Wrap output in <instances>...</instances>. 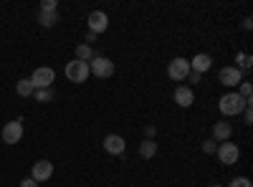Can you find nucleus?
I'll return each mask as SVG.
<instances>
[{"label": "nucleus", "instance_id": "19", "mask_svg": "<svg viewBox=\"0 0 253 187\" xmlns=\"http://www.w3.org/2000/svg\"><path fill=\"white\" fill-rule=\"evenodd\" d=\"M33 96H36V101H41V104H48V101H53V89H36Z\"/></svg>", "mask_w": 253, "mask_h": 187}, {"label": "nucleus", "instance_id": "27", "mask_svg": "<svg viewBox=\"0 0 253 187\" xmlns=\"http://www.w3.org/2000/svg\"><path fill=\"white\" fill-rule=\"evenodd\" d=\"M20 187H38V182L33 177H26V180H20Z\"/></svg>", "mask_w": 253, "mask_h": 187}, {"label": "nucleus", "instance_id": "22", "mask_svg": "<svg viewBox=\"0 0 253 187\" xmlns=\"http://www.w3.org/2000/svg\"><path fill=\"white\" fill-rule=\"evenodd\" d=\"M41 13H58V3L56 0H43L41 3Z\"/></svg>", "mask_w": 253, "mask_h": 187}, {"label": "nucleus", "instance_id": "1", "mask_svg": "<svg viewBox=\"0 0 253 187\" xmlns=\"http://www.w3.org/2000/svg\"><path fill=\"white\" fill-rule=\"evenodd\" d=\"M246 107H251V104H246V101L238 96V91H228V94H223L220 101H218V109H220L223 116H238V114H243Z\"/></svg>", "mask_w": 253, "mask_h": 187}, {"label": "nucleus", "instance_id": "3", "mask_svg": "<svg viewBox=\"0 0 253 187\" xmlns=\"http://www.w3.org/2000/svg\"><path fill=\"white\" fill-rule=\"evenodd\" d=\"M89 74H94L96 78H109L114 74V61H109L107 56H94L89 61Z\"/></svg>", "mask_w": 253, "mask_h": 187}, {"label": "nucleus", "instance_id": "5", "mask_svg": "<svg viewBox=\"0 0 253 187\" xmlns=\"http://www.w3.org/2000/svg\"><path fill=\"white\" fill-rule=\"evenodd\" d=\"M215 154H218V159L223 164H236L241 159V147H238V144H233V142H220Z\"/></svg>", "mask_w": 253, "mask_h": 187}, {"label": "nucleus", "instance_id": "2", "mask_svg": "<svg viewBox=\"0 0 253 187\" xmlns=\"http://www.w3.org/2000/svg\"><path fill=\"white\" fill-rule=\"evenodd\" d=\"M56 81V71L51 66H38L33 74H31V84H33V91L36 89H51Z\"/></svg>", "mask_w": 253, "mask_h": 187}, {"label": "nucleus", "instance_id": "14", "mask_svg": "<svg viewBox=\"0 0 253 187\" xmlns=\"http://www.w3.org/2000/svg\"><path fill=\"white\" fill-rule=\"evenodd\" d=\"M230 134H233V127H230L228 121H215L213 124V139L215 142H228Z\"/></svg>", "mask_w": 253, "mask_h": 187}, {"label": "nucleus", "instance_id": "7", "mask_svg": "<svg viewBox=\"0 0 253 187\" xmlns=\"http://www.w3.org/2000/svg\"><path fill=\"white\" fill-rule=\"evenodd\" d=\"M187 74H190V61L182 58V56L172 58V61H170V66H167V76H170L172 81H185Z\"/></svg>", "mask_w": 253, "mask_h": 187}, {"label": "nucleus", "instance_id": "11", "mask_svg": "<svg viewBox=\"0 0 253 187\" xmlns=\"http://www.w3.org/2000/svg\"><path fill=\"white\" fill-rule=\"evenodd\" d=\"M213 69V56L210 53H195L193 58H190V71H195V74H205Z\"/></svg>", "mask_w": 253, "mask_h": 187}, {"label": "nucleus", "instance_id": "25", "mask_svg": "<svg viewBox=\"0 0 253 187\" xmlns=\"http://www.w3.org/2000/svg\"><path fill=\"white\" fill-rule=\"evenodd\" d=\"M243 124H248V127L253 124V112H251V107H246V109H243Z\"/></svg>", "mask_w": 253, "mask_h": 187}, {"label": "nucleus", "instance_id": "21", "mask_svg": "<svg viewBox=\"0 0 253 187\" xmlns=\"http://www.w3.org/2000/svg\"><path fill=\"white\" fill-rule=\"evenodd\" d=\"M238 96H241L246 104H251V99H253V89H251V84H248V81H243V84L238 86Z\"/></svg>", "mask_w": 253, "mask_h": 187}, {"label": "nucleus", "instance_id": "15", "mask_svg": "<svg viewBox=\"0 0 253 187\" xmlns=\"http://www.w3.org/2000/svg\"><path fill=\"white\" fill-rule=\"evenodd\" d=\"M155 154H157V142H155V139H144V142L139 144V157L152 159Z\"/></svg>", "mask_w": 253, "mask_h": 187}, {"label": "nucleus", "instance_id": "20", "mask_svg": "<svg viewBox=\"0 0 253 187\" xmlns=\"http://www.w3.org/2000/svg\"><path fill=\"white\" fill-rule=\"evenodd\" d=\"M236 61H238V66H236L238 71H248V69L253 66V58H251L248 53H238V56H236Z\"/></svg>", "mask_w": 253, "mask_h": 187}, {"label": "nucleus", "instance_id": "6", "mask_svg": "<svg viewBox=\"0 0 253 187\" xmlns=\"http://www.w3.org/2000/svg\"><path fill=\"white\" fill-rule=\"evenodd\" d=\"M218 81L223 86H228V89H238L243 84V71H238L236 66H225V69H220Z\"/></svg>", "mask_w": 253, "mask_h": 187}, {"label": "nucleus", "instance_id": "4", "mask_svg": "<svg viewBox=\"0 0 253 187\" xmlns=\"http://www.w3.org/2000/svg\"><path fill=\"white\" fill-rule=\"evenodd\" d=\"M66 78L74 81V84H84V81L89 78V64H84V61H69L66 64Z\"/></svg>", "mask_w": 253, "mask_h": 187}, {"label": "nucleus", "instance_id": "12", "mask_svg": "<svg viewBox=\"0 0 253 187\" xmlns=\"http://www.w3.org/2000/svg\"><path fill=\"white\" fill-rule=\"evenodd\" d=\"M104 150H107L109 154H114V157H119V154L126 152V142L119 134H107L104 137Z\"/></svg>", "mask_w": 253, "mask_h": 187}, {"label": "nucleus", "instance_id": "24", "mask_svg": "<svg viewBox=\"0 0 253 187\" xmlns=\"http://www.w3.org/2000/svg\"><path fill=\"white\" fill-rule=\"evenodd\" d=\"M228 187H253V182H251L248 177H233Z\"/></svg>", "mask_w": 253, "mask_h": 187}, {"label": "nucleus", "instance_id": "26", "mask_svg": "<svg viewBox=\"0 0 253 187\" xmlns=\"http://www.w3.org/2000/svg\"><path fill=\"white\" fill-rule=\"evenodd\" d=\"M200 78H203V76H200V74H195V71H190V74H187V78H185V81H190V84H200Z\"/></svg>", "mask_w": 253, "mask_h": 187}, {"label": "nucleus", "instance_id": "10", "mask_svg": "<svg viewBox=\"0 0 253 187\" xmlns=\"http://www.w3.org/2000/svg\"><path fill=\"white\" fill-rule=\"evenodd\" d=\"M107 28H109L107 13H104V10H91V13H89V31L99 36V33H104Z\"/></svg>", "mask_w": 253, "mask_h": 187}, {"label": "nucleus", "instance_id": "23", "mask_svg": "<svg viewBox=\"0 0 253 187\" xmlns=\"http://www.w3.org/2000/svg\"><path fill=\"white\" fill-rule=\"evenodd\" d=\"M203 152H205V154H215V152H218V142H215V139H205V142H203Z\"/></svg>", "mask_w": 253, "mask_h": 187}, {"label": "nucleus", "instance_id": "13", "mask_svg": "<svg viewBox=\"0 0 253 187\" xmlns=\"http://www.w3.org/2000/svg\"><path fill=\"white\" fill-rule=\"evenodd\" d=\"M172 99H175L177 107L187 109V107H193L195 94H193V89H190V86H177V89H175V94H172Z\"/></svg>", "mask_w": 253, "mask_h": 187}, {"label": "nucleus", "instance_id": "18", "mask_svg": "<svg viewBox=\"0 0 253 187\" xmlns=\"http://www.w3.org/2000/svg\"><path fill=\"white\" fill-rule=\"evenodd\" d=\"M38 23L43 28H53L58 23V13H38Z\"/></svg>", "mask_w": 253, "mask_h": 187}, {"label": "nucleus", "instance_id": "17", "mask_svg": "<svg viewBox=\"0 0 253 187\" xmlns=\"http://www.w3.org/2000/svg\"><path fill=\"white\" fill-rule=\"evenodd\" d=\"M94 56H96V51H94L91 46H86V43H81V46L76 48V61H84V64H89Z\"/></svg>", "mask_w": 253, "mask_h": 187}, {"label": "nucleus", "instance_id": "8", "mask_svg": "<svg viewBox=\"0 0 253 187\" xmlns=\"http://www.w3.org/2000/svg\"><path fill=\"white\" fill-rule=\"evenodd\" d=\"M20 139H23V119L8 121L3 127V142L5 144H18Z\"/></svg>", "mask_w": 253, "mask_h": 187}, {"label": "nucleus", "instance_id": "28", "mask_svg": "<svg viewBox=\"0 0 253 187\" xmlns=\"http://www.w3.org/2000/svg\"><path fill=\"white\" fill-rule=\"evenodd\" d=\"M210 187H223V185H218V182H213V185H210Z\"/></svg>", "mask_w": 253, "mask_h": 187}, {"label": "nucleus", "instance_id": "16", "mask_svg": "<svg viewBox=\"0 0 253 187\" xmlns=\"http://www.w3.org/2000/svg\"><path fill=\"white\" fill-rule=\"evenodd\" d=\"M15 94H18V96H23V99L33 96V84H31V78H20V81H15Z\"/></svg>", "mask_w": 253, "mask_h": 187}, {"label": "nucleus", "instance_id": "9", "mask_svg": "<svg viewBox=\"0 0 253 187\" xmlns=\"http://www.w3.org/2000/svg\"><path fill=\"white\" fill-rule=\"evenodd\" d=\"M51 175H53V164H51L48 159H38V162H33L31 177H33L36 182H46V180H51Z\"/></svg>", "mask_w": 253, "mask_h": 187}]
</instances>
